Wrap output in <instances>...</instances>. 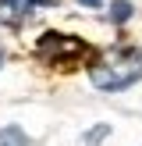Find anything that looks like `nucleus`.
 Wrapping results in <instances>:
<instances>
[{"mask_svg": "<svg viewBox=\"0 0 142 146\" xmlns=\"http://www.w3.org/2000/svg\"><path fill=\"white\" fill-rule=\"evenodd\" d=\"M142 78V50L131 43H117V46L103 50L96 61L89 64V82L99 93H117L128 89Z\"/></svg>", "mask_w": 142, "mask_h": 146, "instance_id": "f257e3e1", "label": "nucleus"}, {"mask_svg": "<svg viewBox=\"0 0 142 146\" xmlns=\"http://www.w3.org/2000/svg\"><path fill=\"white\" fill-rule=\"evenodd\" d=\"M53 7V0H0V25L18 29L25 18H32L36 11Z\"/></svg>", "mask_w": 142, "mask_h": 146, "instance_id": "7ed1b4c3", "label": "nucleus"}, {"mask_svg": "<svg viewBox=\"0 0 142 146\" xmlns=\"http://www.w3.org/2000/svg\"><path fill=\"white\" fill-rule=\"evenodd\" d=\"M110 18L117 21V25H121V21H128V18H131V4H128V0H117L114 11H110Z\"/></svg>", "mask_w": 142, "mask_h": 146, "instance_id": "39448f33", "label": "nucleus"}, {"mask_svg": "<svg viewBox=\"0 0 142 146\" xmlns=\"http://www.w3.org/2000/svg\"><path fill=\"white\" fill-rule=\"evenodd\" d=\"M82 7H99V0H78Z\"/></svg>", "mask_w": 142, "mask_h": 146, "instance_id": "0eeeda50", "label": "nucleus"}, {"mask_svg": "<svg viewBox=\"0 0 142 146\" xmlns=\"http://www.w3.org/2000/svg\"><path fill=\"white\" fill-rule=\"evenodd\" d=\"M106 135H110V128H106V125H99V128H92V132L85 135V143H82V146H92V143H103Z\"/></svg>", "mask_w": 142, "mask_h": 146, "instance_id": "423d86ee", "label": "nucleus"}, {"mask_svg": "<svg viewBox=\"0 0 142 146\" xmlns=\"http://www.w3.org/2000/svg\"><path fill=\"white\" fill-rule=\"evenodd\" d=\"M0 64H4V50H0Z\"/></svg>", "mask_w": 142, "mask_h": 146, "instance_id": "6e6552de", "label": "nucleus"}, {"mask_svg": "<svg viewBox=\"0 0 142 146\" xmlns=\"http://www.w3.org/2000/svg\"><path fill=\"white\" fill-rule=\"evenodd\" d=\"M36 54L46 64H78L82 57H89V43L78 36H64V32H43L36 43Z\"/></svg>", "mask_w": 142, "mask_h": 146, "instance_id": "f03ea898", "label": "nucleus"}, {"mask_svg": "<svg viewBox=\"0 0 142 146\" xmlns=\"http://www.w3.org/2000/svg\"><path fill=\"white\" fill-rule=\"evenodd\" d=\"M0 146H28V135L18 125H7V128H0Z\"/></svg>", "mask_w": 142, "mask_h": 146, "instance_id": "20e7f679", "label": "nucleus"}]
</instances>
